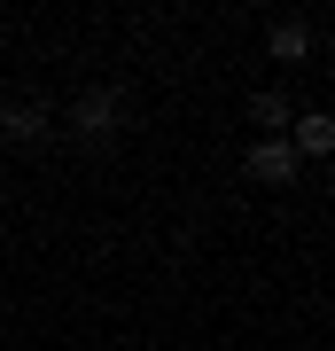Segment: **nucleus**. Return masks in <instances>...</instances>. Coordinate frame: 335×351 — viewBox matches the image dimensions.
<instances>
[{
    "instance_id": "1",
    "label": "nucleus",
    "mask_w": 335,
    "mask_h": 351,
    "mask_svg": "<svg viewBox=\"0 0 335 351\" xmlns=\"http://www.w3.org/2000/svg\"><path fill=\"white\" fill-rule=\"evenodd\" d=\"M242 164H249V180H258V188H288V180H297V149H288V133H281V141L258 133Z\"/></svg>"
},
{
    "instance_id": "2",
    "label": "nucleus",
    "mask_w": 335,
    "mask_h": 351,
    "mask_svg": "<svg viewBox=\"0 0 335 351\" xmlns=\"http://www.w3.org/2000/svg\"><path fill=\"white\" fill-rule=\"evenodd\" d=\"M288 125H297V133H288L297 164H304V156H327V149H335V117H327V110H304V117H288Z\"/></svg>"
},
{
    "instance_id": "3",
    "label": "nucleus",
    "mask_w": 335,
    "mask_h": 351,
    "mask_svg": "<svg viewBox=\"0 0 335 351\" xmlns=\"http://www.w3.org/2000/svg\"><path fill=\"white\" fill-rule=\"evenodd\" d=\"M8 141H47V110H39V101H8V110H0V149H8Z\"/></svg>"
},
{
    "instance_id": "4",
    "label": "nucleus",
    "mask_w": 335,
    "mask_h": 351,
    "mask_svg": "<svg viewBox=\"0 0 335 351\" xmlns=\"http://www.w3.org/2000/svg\"><path fill=\"white\" fill-rule=\"evenodd\" d=\"M265 47H273V63H304V55H312V24H304V16H281V24L265 32Z\"/></svg>"
},
{
    "instance_id": "5",
    "label": "nucleus",
    "mask_w": 335,
    "mask_h": 351,
    "mask_svg": "<svg viewBox=\"0 0 335 351\" xmlns=\"http://www.w3.org/2000/svg\"><path fill=\"white\" fill-rule=\"evenodd\" d=\"M78 133H86V141H110L117 133V94H86V101H78Z\"/></svg>"
},
{
    "instance_id": "6",
    "label": "nucleus",
    "mask_w": 335,
    "mask_h": 351,
    "mask_svg": "<svg viewBox=\"0 0 335 351\" xmlns=\"http://www.w3.org/2000/svg\"><path fill=\"white\" fill-rule=\"evenodd\" d=\"M249 125H265V141L288 133V101L281 94H249Z\"/></svg>"
},
{
    "instance_id": "7",
    "label": "nucleus",
    "mask_w": 335,
    "mask_h": 351,
    "mask_svg": "<svg viewBox=\"0 0 335 351\" xmlns=\"http://www.w3.org/2000/svg\"><path fill=\"white\" fill-rule=\"evenodd\" d=\"M0 156H8V149H0Z\"/></svg>"
}]
</instances>
